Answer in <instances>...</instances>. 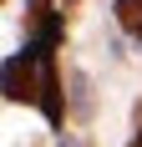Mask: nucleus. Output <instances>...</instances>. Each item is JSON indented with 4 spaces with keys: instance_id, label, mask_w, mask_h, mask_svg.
I'll use <instances>...</instances> for the list:
<instances>
[{
    "instance_id": "obj_1",
    "label": "nucleus",
    "mask_w": 142,
    "mask_h": 147,
    "mask_svg": "<svg viewBox=\"0 0 142 147\" xmlns=\"http://www.w3.org/2000/svg\"><path fill=\"white\" fill-rule=\"evenodd\" d=\"M41 10V41H30L26 51H15L5 66H0V91L10 102H36L51 117V127L61 122V86H56V66H51V41H56V15L46 20V0H36Z\"/></svg>"
},
{
    "instance_id": "obj_2",
    "label": "nucleus",
    "mask_w": 142,
    "mask_h": 147,
    "mask_svg": "<svg viewBox=\"0 0 142 147\" xmlns=\"http://www.w3.org/2000/svg\"><path fill=\"white\" fill-rule=\"evenodd\" d=\"M117 20L142 41V0H117Z\"/></svg>"
},
{
    "instance_id": "obj_3",
    "label": "nucleus",
    "mask_w": 142,
    "mask_h": 147,
    "mask_svg": "<svg viewBox=\"0 0 142 147\" xmlns=\"http://www.w3.org/2000/svg\"><path fill=\"white\" fill-rule=\"evenodd\" d=\"M137 147H142V137H137Z\"/></svg>"
}]
</instances>
